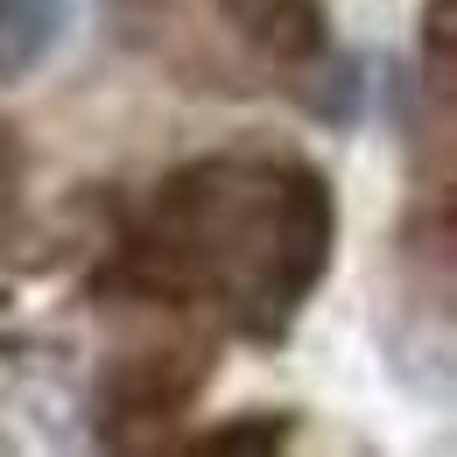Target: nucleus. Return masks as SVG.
Instances as JSON below:
<instances>
[{
    "label": "nucleus",
    "mask_w": 457,
    "mask_h": 457,
    "mask_svg": "<svg viewBox=\"0 0 457 457\" xmlns=\"http://www.w3.org/2000/svg\"><path fill=\"white\" fill-rule=\"evenodd\" d=\"M331 261V183L295 155H204L162 176L120 246L113 282L162 317L246 338L295 324Z\"/></svg>",
    "instance_id": "f257e3e1"
},
{
    "label": "nucleus",
    "mask_w": 457,
    "mask_h": 457,
    "mask_svg": "<svg viewBox=\"0 0 457 457\" xmlns=\"http://www.w3.org/2000/svg\"><path fill=\"white\" fill-rule=\"evenodd\" d=\"M71 29V0H0V78H29Z\"/></svg>",
    "instance_id": "f03ea898"
}]
</instances>
